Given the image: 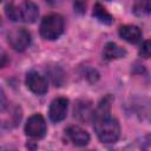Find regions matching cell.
Instances as JSON below:
<instances>
[{"mask_svg": "<svg viewBox=\"0 0 151 151\" xmlns=\"http://www.w3.org/2000/svg\"><path fill=\"white\" fill-rule=\"evenodd\" d=\"M94 131L101 143H114L120 134V126L117 119L110 114L94 118Z\"/></svg>", "mask_w": 151, "mask_h": 151, "instance_id": "6da1fadb", "label": "cell"}, {"mask_svg": "<svg viewBox=\"0 0 151 151\" xmlns=\"http://www.w3.org/2000/svg\"><path fill=\"white\" fill-rule=\"evenodd\" d=\"M64 32V19L59 14L44 17L40 24V34L46 40H55Z\"/></svg>", "mask_w": 151, "mask_h": 151, "instance_id": "7a4b0ae2", "label": "cell"}, {"mask_svg": "<svg viewBox=\"0 0 151 151\" xmlns=\"http://www.w3.org/2000/svg\"><path fill=\"white\" fill-rule=\"evenodd\" d=\"M7 41L15 51H24L31 44V34L25 28H14L7 34Z\"/></svg>", "mask_w": 151, "mask_h": 151, "instance_id": "3957f363", "label": "cell"}, {"mask_svg": "<svg viewBox=\"0 0 151 151\" xmlns=\"http://www.w3.org/2000/svg\"><path fill=\"white\" fill-rule=\"evenodd\" d=\"M25 132L31 138H42L46 133V122L41 114H33L25 125Z\"/></svg>", "mask_w": 151, "mask_h": 151, "instance_id": "277c9868", "label": "cell"}, {"mask_svg": "<svg viewBox=\"0 0 151 151\" xmlns=\"http://www.w3.org/2000/svg\"><path fill=\"white\" fill-rule=\"evenodd\" d=\"M26 85L33 93L39 94V96L45 94L48 90V85H47L46 79L41 74H39L38 72H34V71L27 73Z\"/></svg>", "mask_w": 151, "mask_h": 151, "instance_id": "5b68a950", "label": "cell"}, {"mask_svg": "<svg viewBox=\"0 0 151 151\" xmlns=\"http://www.w3.org/2000/svg\"><path fill=\"white\" fill-rule=\"evenodd\" d=\"M67 107H68V99H66L64 97H59V98L54 99L51 103L50 111H48L50 119L54 123L61 122L63 119H65V117L67 114Z\"/></svg>", "mask_w": 151, "mask_h": 151, "instance_id": "8992f818", "label": "cell"}, {"mask_svg": "<svg viewBox=\"0 0 151 151\" xmlns=\"http://www.w3.org/2000/svg\"><path fill=\"white\" fill-rule=\"evenodd\" d=\"M65 132H66L67 137L73 142V144L78 145V146H84V145L88 144V142H90V134L80 126L72 125V126L67 127Z\"/></svg>", "mask_w": 151, "mask_h": 151, "instance_id": "52a82bcc", "label": "cell"}, {"mask_svg": "<svg viewBox=\"0 0 151 151\" xmlns=\"http://www.w3.org/2000/svg\"><path fill=\"white\" fill-rule=\"evenodd\" d=\"M20 14H21V20H24L25 22L32 24L38 19L39 15V8L38 6L31 1V0H25L21 5H20Z\"/></svg>", "mask_w": 151, "mask_h": 151, "instance_id": "ba28073f", "label": "cell"}, {"mask_svg": "<svg viewBox=\"0 0 151 151\" xmlns=\"http://www.w3.org/2000/svg\"><path fill=\"white\" fill-rule=\"evenodd\" d=\"M119 35L127 42L136 44L142 39V31L134 25H124L119 27Z\"/></svg>", "mask_w": 151, "mask_h": 151, "instance_id": "9c48e42d", "label": "cell"}, {"mask_svg": "<svg viewBox=\"0 0 151 151\" xmlns=\"http://www.w3.org/2000/svg\"><path fill=\"white\" fill-rule=\"evenodd\" d=\"M126 55V50L120 47L119 45L114 42H107L104 46L103 50V58L106 60H113V59H119L124 58Z\"/></svg>", "mask_w": 151, "mask_h": 151, "instance_id": "30bf717a", "label": "cell"}, {"mask_svg": "<svg viewBox=\"0 0 151 151\" xmlns=\"http://www.w3.org/2000/svg\"><path fill=\"white\" fill-rule=\"evenodd\" d=\"M92 14H93V17H94L99 22H101V24L110 25V24H112V21H113L112 15H111L100 4H96V5H94Z\"/></svg>", "mask_w": 151, "mask_h": 151, "instance_id": "8fae6325", "label": "cell"}, {"mask_svg": "<svg viewBox=\"0 0 151 151\" xmlns=\"http://www.w3.org/2000/svg\"><path fill=\"white\" fill-rule=\"evenodd\" d=\"M113 98L112 96H106L105 98L101 99V101L99 103L97 110L93 113V118H98V117H104V116H109L111 112V103H112Z\"/></svg>", "mask_w": 151, "mask_h": 151, "instance_id": "7c38bea8", "label": "cell"}, {"mask_svg": "<svg viewBox=\"0 0 151 151\" xmlns=\"http://www.w3.org/2000/svg\"><path fill=\"white\" fill-rule=\"evenodd\" d=\"M133 13L138 17L151 14V0H137L133 5Z\"/></svg>", "mask_w": 151, "mask_h": 151, "instance_id": "4fadbf2b", "label": "cell"}, {"mask_svg": "<svg viewBox=\"0 0 151 151\" xmlns=\"http://www.w3.org/2000/svg\"><path fill=\"white\" fill-rule=\"evenodd\" d=\"M6 15L12 20V21H18L21 19V14H20V8L13 6V5H7L6 6Z\"/></svg>", "mask_w": 151, "mask_h": 151, "instance_id": "5bb4252c", "label": "cell"}, {"mask_svg": "<svg viewBox=\"0 0 151 151\" xmlns=\"http://www.w3.org/2000/svg\"><path fill=\"white\" fill-rule=\"evenodd\" d=\"M138 53L142 58H150L151 57V40H145L142 44Z\"/></svg>", "mask_w": 151, "mask_h": 151, "instance_id": "9a60e30c", "label": "cell"}, {"mask_svg": "<svg viewBox=\"0 0 151 151\" xmlns=\"http://www.w3.org/2000/svg\"><path fill=\"white\" fill-rule=\"evenodd\" d=\"M74 8H76L77 12L84 13V12H85V2H84L83 0H77V1L74 2Z\"/></svg>", "mask_w": 151, "mask_h": 151, "instance_id": "2e32d148", "label": "cell"}, {"mask_svg": "<svg viewBox=\"0 0 151 151\" xmlns=\"http://www.w3.org/2000/svg\"><path fill=\"white\" fill-rule=\"evenodd\" d=\"M1 58H2V63H1V66L4 67V66H5V60H6V54H5V53H2V57H1Z\"/></svg>", "mask_w": 151, "mask_h": 151, "instance_id": "e0dca14e", "label": "cell"}]
</instances>
